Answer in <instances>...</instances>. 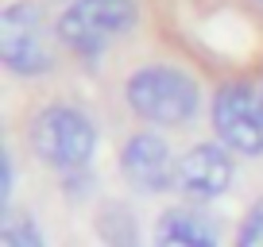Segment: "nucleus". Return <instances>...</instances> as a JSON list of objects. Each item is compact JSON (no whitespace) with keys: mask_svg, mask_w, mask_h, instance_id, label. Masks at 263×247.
I'll return each mask as SVG.
<instances>
[{"mask_svg":"<svg viewBox=\"0 0 263 247\" xmlns=\"http://www.w3.org/2000/svg\"><path fill=\"white\" fill-rule=\"evenodd\" d=\"M128 105L155 128H182L197 116L201 89L178 66H143L128 77Z\"/></svg>","mask_w":263,"mask_h":247,"instance_id":"nucleus-1","label":"nucleus"},{"mask_svg":"<svg viewBox=\"0 0 263 247\" xmlns=\"http://www.w3.org/2000/svg\"><path fill=\"white\" fill-rule=\"evenodd\" d=\"M136 0H74L58 16L54 35L66 50L82 58H97L112 39L136 27Z\"/></svg>","mask_w":263,"mask_h":247,"instance_id":"nucleus-2","label":"nucleus"},{"mask_svg":"<svg viewBox=\"0 0 263 247\" xmlns=\"http://www.w3.org/2000/svg\"><path fill=\"white\" fill-rule=\"evenodd\" d=\"M31 147L54 170H82L97 155V128L74 105H50L31 123Z\"/></svg>","mask_w":263,"mask_h":247,"instance_id":"nucleus-3","label":"nucleus"},{"mask_svg":"<svg viewBox=\"0 0 263 247\" xmlns=\"http://www.w3.org/2000/svg\"><path fill=\"white\" fill-rule=\"evenodd\" d=\"M0 58L12 74L39 77L54 66V50L47 35V16L31 0H16L0 12Z\"/></svg>","mask_w":263,"mask_h":247,"instance_id":"nucleus-4","label":"nucleus"},{"mask_svg":"<svg viewBox=\"0 0 263 247\" xmlns=\"http://www.w3.org/2000/svg\"><path fill=\"white\" fill-rule=\"evenodd\" d=\"M213 132L221 147L236 155H263V89L248 81H229L213 100Z\"/></svg>","mask_w":263,"mask_h":247,"instance_id":"nucleus-5","label":"nucleus"},{"mask_svg":"<svg viewBox=\"0 0 263 247\" xmlns=\"http://www.w3.org/2000/svg\"><path fill=\"white\" fill-rule=\"evenodd\" d=\"M120 170L128 178L132 190L140 193H166L178 190V158H174L171 143L159 139L155 132L132 135L120 151Z\"/></svg>","mask_w":263,"mask_h":247,"instance_id":"nucleus-6","label":"nucleus"},{"mask_svg":"<svg viewBox=\"0 0 263 247\" xmlns=\"http://www.w3.org/2000/svg\"><path fill=\"white\" fill-rule=\"evenodd\" d=\"M232 178H236V166H232L229 147L197 143L186 155H178V190L194 201H213L229 193Z\"/></svg>","mask_w":263,"mask_h":247,"instance_id":"nucleus-7","label":"nucleus"},{"mask_svg":"<svg viewBox=\"0 0 263 247\" xmlns=\"http://www.w3.org/2000/svg\"><path fill=\"white\" fill-rule=\"evenodd\" d=\"M155 247H221V224L197 205L166 209L155 224Z\"/></svg>","mask_w":263,"mask_h":247,"instance_id":"nucleus-8","label":"nucleus"},{"mask_svg":"<svg viewBox=\"0 0 263 247\" xmlns=\"http://www.w3.org/2000/svg\"><path fill=\"white\" fill-rule=\"evenodd\" d=\"M97 232H101V239H105V247H143L140 232H136V220L116 205H108L105 213L97 216Z\"/></svg>","mask_w":263,"mask_h":247,"instance_id":"nucleus-9","label":"nucleus"},{"mask_svg":"<svg viewBox=\"0 0 263 247\" xmlns=\"http://www.w3.org/2000/svg\"><path fill=\"white\" fill-rule=\"evenodd\" d=\"M0 247H43V236H39L31 216L8 213L4 224H0Z\"/></svg>","mask_w":263,"mask_h":247,"instance_id":"nucleus-10","label":"nucleus"},{"mask_svg":"<svg viewBox=\"0 0 263 247\" xmlns=\"http://www.w3.org/2000/svg\"><path fill=\"white\" fill-rule=\"evenodd\" d=\"M236 247H263V201H255L252 213L244 216L240 236H236Z\"/></svg>","mask_w":263,"mask_h":247,"instance_id":"nucleus-11","label":"nucleus"},{"mask_svg":"<svg viewBox=\"0 0 263 247\" xmlns=\"http://www.w3.org/2000/svg\"><path fill=\"white\" fill-rule=\"evenodd\" d=\"M259 4H263V0H259Z\"/></svg>","mask_w":263,"mask_h":247,"instance_id":"nucleus-12","label":"nucleus"}]
</instances>
